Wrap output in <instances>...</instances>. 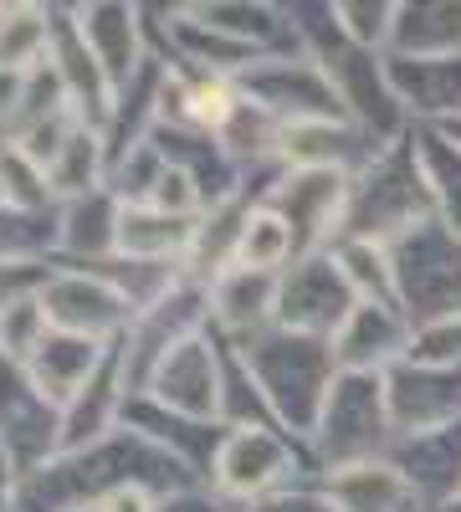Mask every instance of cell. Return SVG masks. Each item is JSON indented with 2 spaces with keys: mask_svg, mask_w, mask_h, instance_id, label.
Masks as SVG:
<instances>
[{
  "mask_svg": "<svg viewBox=\"0 0 461 512\" xmlns=\"http://www.w3.org/2000/svg\"><path fill=\"white\" fill-rule=\"evenodd\" d=\"M390 88L410 128L461 123V52L456 57H390Z\"/></svg>",
  "mask_w": 461,
  "mask_h": 512,
  "instance_id": "20",
  "label": "cell"
},
{
  "mask_svg": "<svg viewBox=\"0 0 461 512\" xmlns=\"http://www.w3.org/2000/svg\"><path fill=\"white\" fill-rule=\"evenodd\" d=\"M154 492H144V487H123V492H113V497H103L93 512H154Z\"/></svg>",
  "mask_w": 461,
  "mask_h": 512,
  "instance_id": "49",
  "label": "cell"
},
{
  "mask_svg": "<svg viewBox=\"0 0 461 512\" xmlns=\"http://www.w3.org/2000/svg\"><path fill=\"white\" fill-rule=\"evenodd\" d=\"M52 333V318L41 308V297H26V303H11L0 313V359L11 364H31V354L47 344Z\"/></svg>",
  "mask_w": 461,
  "mask_h": 512,
  "instance_id": "41",
  "label": "cell"
},
{
  "mask_svg": "<svg viewBox=\"0 0 461 512\" xmlns=\"http://www.w3.org/2000/svg\"><path fill=\"white\" fill-rule=\"evenodd\" d=\"M221 425L226 431H282L262 384L251 379V369L241 364V354L226 344V395H221Z\"/></svg>",
  "mask_w": 461,
  "mask_h": 512,
  "instance_id": "39",
  "label": "cell"
},
{
  "mask_svg": "<svg viewBox=\"0 0 461 512\" xmlns=\"http://www.w3.org/2000/svg\"><path fill=\"white\" fill-rule=\"evenodd\" d=\"M385 461L400 472L421 512H446L461 497V425L426 436H395Z\"/></svg>",
  "mask_w": 461,
  "mask_h": 512,
  "instance_id": "16",
  "label": "cell"
},
{
  "mask_svg": "<svg viewBox=\"0 0 461 512\" xmlns=\"http://www.w3.org/2000/svg\"><path fill=\"white\" fill-rule=\"evenodd\" d=\"M52 62V0H0V72L31 77Z\"/></svg>",
  "mask_w": 461,
  "mask_h": 512,
  "instance_id": "31",
  "label": "cell"
},
{
  "mask_svg": "<svg viewBox=\"0 0 461 512\" xmlns=\"http://www.w3.org/2000/svg\"><path fill=\"white\" fill-rule=\"evenodd\" d=\"M446 512H461V497H456V502H451V507H446Z\"/></svg>",
  "mask_w": 461,
  "mask_h": 512,
  "instance_id": "53",
  "label": "cell"
},
{
  "mask_svg": "<svg viewBox=\"0 0 461 512\" xmlns=\"http://www.w3.org/2000/svg\"><path fill=\"white\" fill-rule=\"evenodd\" d=\"M16 502H21V472L0 456V512H16Z\"/></svg>",
  "mask_w": 461,
  "mask_h": 512,
  "instance_id": "51",
  "label": "cell"
},
{
  "mask_svg": "<svg viewBox=\"0 0 461 512\" xmlns=\"http://www.w3.org/2000/svg\"><path fill=\"white\" fill-rule=\"evenodd\" d=\"M0 456L21 477L62 456V405H52L36 390L26 364L11 359H0Z\"/></svg>",
  "mask_w": 461,
  "mask_h": 512,
  "instance_id": "9",
  "label": "cell"
},
{
  "mask_svg": "<svg viewBox=\"0 0 461 512\" xmlns=\"http://www.w3.org/2000/svg\"><path fill=\"white\" fill-rule=\"evenodd\" d=\"M461 0H395L390 57H456Z\"/></svg>",
  "mask_w": 461,
  "mask_h": 512,
  "instance_id": "28",
  "label": "cell"
},
{
  "mask_svg": "<svg viewBox=\"0 0 461 512\" xmlns=\"http://www.w3.org/2000/svg\"><path fill=\"white\" fill-rule=\"evenodd\" d=\"M123 200L113 190H93L57 205V262L52 267H98L118 256Z\"/></svg>",
  "mask_w": 461,
  "mask_h": 512,
  "instance_id": "23",
  "label": "cell"
},
{
  "mask_svg": "<svg viewBox=\"0 0 461 512\" xmlns=\"http://www.w3.org/2000/svg\"><path fill=\"white\" fill-rule=\"evenodd\" d=\"M441 134H451V144L461 149V123H451V128H441Z\"/></svg>",
  "mask_w": 461,
  "mask_h": 512,
  "instance_id": "52",
  "label": "cell"
},
{
  "mask_svg": "<svg viewBox=\"0 0 461 512\" xmlns=\"http://www.w3.org/2000/svg\"><path fill=\"white\" fill-rule=\"evenodd\" d=\"M292 262H298V241H292L287 221L277 216V210L257 205V210H251V221H246V231H241V251H236V267H246V272H272V277H282V272H287Z\"/></svg>",
  "mask_w": 461,
  "mask_h": 512,
  "instance_id": "37",
  "label": "cell"
},
{
  "mask_svg": "<svg viewBox=\"0 0 461 512\" xmlns=\"http://www.w3.org/2000/svg\"><path fill=\"white\" fill-rule=\"evenodd\" d=\"M410 359H415V364H446V369H461V313L415 328V333H410Z\"/></svg>",
  "mask_w": 461,
  "mask_h": 512,
  "instance_id": "45",
  "label": "cell"
},
{
  "mask_svg": "<svg viewBox=\"0 0 461 512\" xmlns=\"http://www.w3.org/2000/svg\"><path fill=\"white\" fill-rule=\"evenodd\" d=\"M333 21L349 41L369 52H390V31H395V0H333Z\"/></svg>",
  "mask_w": 461,
  "mask_h": 512,
  "instance_id": "44",
  "label": "cell"
},
{
  "mask_svg": "<svg viewBox=\"0 0 461 512\" xmlns=\"http://www.w3.org/2000/svg\"><path fill=\"white\" fill-rule=\"evenodd\" d=\"M385 400H390L395 436H426V431L461 425V369L405 359L385 374Z\"/></svg>",
  "mask_w": 461,
  "mask_h": 512,
  "instance_id": "14",
  "label": "cell"
},
{
  "mask_svg": "<svg viewBox=\"0 0 461 512\" xmlns=\"http://www.w3.org/2000/svg\"><path fill=\"white\" fill-rule=\"evenodd\" d=\"M77 128H82V118H77L72 108H62V113H47V118H31V123L11 128L6 144H16V149H21L26 159H36L41 169H52V164H57V154L72 144Z\"/></svg>",
  "mask_w": 461,
  "mask_h": 512,
  "instance_id": "43",
  "label": "cell"
},
{
  "mask_svg": "<svg viewBox=\"0 0 461 512\" xmlns=\"http://www.w3.org/2000/svg\"><path fill=\"white\" fill-rule=\"evenodd\" d=\"M0 200L16 210H57L52 175L36 159H26L16 144H0Z\"/></svg>",
  "mask_w": 461,
  "mask_h": 512,
  "instance_id": "40",
  "label": "cell"
},
{
  "mask_svg": "<svg viewBox=\"0 0 461 512\" xmlns=\"http://www.w3.org/2000/svg\"><path fill=\"white\" fill-rule=\"evenodd\" d=\"M190 241H195V221L164 216V210H154V205H123V221H118V256H139V262L185 267Z\"/></svg>",
  "mask_w": 461,
  "mask_h": 512,
  "instance_id": "32",
  "label": "cell"
},
{
  "mask_svg": "<svg viewBox=\"0 0 461 512\" xmlns=\"http://www.w3.org/2000/svg\"><path fill=\"white\" fill-rule=\"evenodd\" d=\"M267 328H277V277L246 267L221 272L211 282V333H221L226 344H246Z\"/></svg>",
  "mask_w": 461,
  "mask_h": 512,
  "instance_id": "26",
  "label": "cell"
},
{
  "mask_svg": "<svg viewBox=\"0 0 461 512\" xmlns=\"http://www.w3.org/2000/svg\"><path fill=\"white\" fill-rule=\"evenodd\" d=\"M72 16H77L82 41L93 47L98 67L108 72L113 93L129 88V77L154 57L149 26H144V6H139V0H72Z\"/></svg>",
  "mask_w": 461,
  "mask_h": 512,
  "instance_id": "15",
  "label": "cell"
},
{
  "mask_svg": "<svg viewBox=\"0 0 461 512\" xmlns=\"http://www.w3.org/2000/svg\"><path fill=\"white\" fill-rule=\"evenodd\" d=\"M190 16L226 31V36H236V41H246V47H257V52L298 47L282 0H190Z\"/></svg>",
  "mask_w": 461,
  "mask_h": 512,
  "instance_id": "29",
  "label": "cell"
},
{
  "mask_svg": "<svg viewBox=\"0 0 461 512\" xmlns=\"http://www.w3.org/2000/svg\"><path fill=\"white\" fill-rule=\"evenodd\" d=\"M333 262H339L344 282L354 287L359 303H395V262H390V246H374V241H339L333 246ZM400 308V303H395Z\"/></svg>",
  "mask_w": 461,
  "mask_h": 512,
  "instance_id": "38",
  "label": "cell"
},
{
  "mask_svg": "<svg viewBox=\"0 0 461 512\" xmlns=\"http://www.w3.org/2000/svg\"><path fill=\"white\" fill-rule=\"evenodd\" d=\"M303 482H318L303 441H292L287 431H226L205 487L221 492L236 512H246V507H257L287 487H303Z\"/></svg>",
  "mask_w": 461,
  "mask_h": 512,
  "instance_id": "5",
  "label": "cell"
},
{
  "mask_svg": "<svg viewBox=\"0 0 461 512\" xmlns=\"http://www.w3.org/2000/svg\"><path fill=\"white\" fill-rule=\"evenodd\" d=\"M164 169H170V159H164V154L154 149V139H149V144H139L134 154H123V159L108 169V190H113L123 205H149L154 190H159V180H164Z\"/></svg>",
  "mask_w": 461,
  "mask_h": 512,
  "instance_id": "42",
  "label": "cell"
},
{
  "mask_svg": "<svg viewBox=\"0 0 461 512\" xmlns=\"http://www.w3.org/2000/svg\"><path fill=\"white\" fill-rule=\"evenodd\" d=\"M211 333V287L185 277L170 297H164L159 308H149L144 318L129 323V333L118 338L123 344V364H129V384L134 395L149 384V374L170 359L180 344H190V338Z\"/></svg>",
  "mask_w": 461,
  "mask_h": 512,
  "instance_id": "10",
  "label": "cell"
},
{
  "mask_svg": "<svg viewBox=\"0 0 461 512\" xmlns=\"http://www.w3.org/2000/svg\"><path fill=\"white\" fill-rule=\"evenodd\" d=\"M123 425L139 436H149L159 451H170L175 461H185L200 482H211V466H216V451L226 441V425H205V420H185L175 410H164L159 400L149 395H129L123 405Z\"/></svg>",
  "mask_w": 461,
  "mask_h": 512,
  "instance_id": "24",
  "label": "cell"
},
{
  "mask_svg": "<svg viewBox=\"0 0 461 512\" xmlns=\"http://www.w3.org/2000/svg\"><path fill=\"white\" fill-rule=\"evenodd\" d=\"M277 175H282V169L251 175L241 195H231V200L211 205V210H205V216L195 221V241H190V256H185V277H195V282L211 287L221 272H231V267H236L241 231H246V221H251V210H257V205L267 200V185H272Z\"/></svg>",
  "mask_w": 461,
  "mask_h": 512,
  "instance_id": "19",
  "label": "cell"
},
{
  "mask_svg": "<svg viewBox=\"0 0 461 512\" xmlns=\"http://www.w3.org/2000/svg\"><path fill=\"white\" fill-rule=\"evenodd\" d=\"M0 262H57V210H16L0 200Z\"/></svg>",
  "mask_w": 461,
  "mask_h": 512,
  "instance_id": "36",
  "label": "cell"
},
{
  "mask_svg": "<svg viewBox=\"0 0 461 512\" xmlns=\"http://www.w3.org/2000/svg\"><path fill=\"white\" fill-rule=\"evenodd\" d=\"M149 139H154V149L170 159L175 169H185V175L200 185L205 210L221 205V200H231V195H241L246 180H251L246 169L226 154V144H221L216 134H195V128H170V123H159Z\"/></svg>",
  "mask_w": 461,
  "mask_h": 512,
  "instance_id": "25",
  "label": "cell"
},
{
  "mask_svg": "<svg viewBox=\"0 0 461 512\" xmlns=\"http://www.w3.org/2000/svg\"><path fill=\"white\" fill-rule=\"evenodd\" d=\"M47 67L57 72L72 113L88 123V128H103L108 113H113V82H108V72L98 67L93 47L82 41L72 6H57V0H52V62H47Z\"/></svg>",
  "mask_w": 461,
  "mask_h": 512,
  "instance_id": "18",
  "label": "cell"
},
{
  "mask_svg": "<svg viewBox=\"0 0 461 512\" xmlns=\"http://www.w3.org/2000/svg\"><path fill=\"white\" fill-rule=\"evenodd\" d=\"M129 395H134V384H129V364H123V344H113L103 369L88 379V390L62 405V451H82V446L108 441L123 425Z\"/></svg>",
  "mask_w": 461,
  "mask_h": 512,
  "instance_id": "21",
  "label": "cell"
},
{
  "mask_svg": "<svg viewBox=\"0 0 461 512\" xmlns=\"http://www.w3.org/2000/svg\"><path fill=\"white\" fill-rule=\"evenodd\" d=\"M410 139H415V154H421V169H426L431 216L461 236V149L441 128H410Z\"/></svg>",
  "mask_w": 461,
  "mask_h": 512,
  "instance_id": "34",
  "label": "cell"
},
{
  "mask_svg": "<svg viewBox=\"0 0 461 512\" xmlns=\"http://www.w3.org/2000/svg\"><path fill=\"white\" fill-rule=\"evenodd\" d=\"M139 395L159 400L164 410H175L185 420L221 425V395H226V338L221 333H200L190 344H180L164 359Z\"/></svg>",
  "mask_w": 461,
  "mask_h": 512,
  "instance_id": "12",
  "label": "cell"
},
{
  "mask_svg": "<svg viewBox=\"0 0 461 512\" xmlns=\"http://www.w3.org/2000/svg\"><path fill=\"white\" fill-rule=\"evenodd\" d=\"M52 267L47 262H0V313L11 303H26V297H41Z\"/></svg>",
  "mask_w": 461,
  "mask_h": 512,
  "instance_id": "46",
  "label": "cell"
},
{
  "mask_svg": "<svg viewBox=\"0 0 461 512\" xmlns=\"http://www.w3.org/2000/svg\"><path fill=\"white\" fill-rule=\"evenodd\" d=\"M395 446V420L385 400V379L380 374H339L328 390V405L308 436L313 472H349V466L385 461Z\"/></svg>",
  "mask_w": 461,
  "mask_h": 512,
  "instance_id": "4",
  "label": "cell"
},
{
  "mask_svg": "<svg viewBox=\"0 0 461 512\" xmlns=\"http://www.w3.org/2000/svg\"><path fill=\"white\" fill-rule=\"evenodd\" d=\"M436 221L431 216V190H426V169L415 154V139H395L380 149V159H369L354 185H349V216L339 241H374V246H395L405 231Z\"/></svg>",
  "mask_w": 461,
  "mask_h": 512,
  "instance_id": "3",
  "label": "cell"
},
{
  "mask_svg": "<svg viewBox=\"0 0 461 512\" xmlns=\"http://www.w3.org/2000/svg\"><path fill=\"white\" fill-rule=\"evenodd\" d=\"M154 512H236V507H231L221 492H211L205 482H195V487H180V492H170V497H159Z\"/></svg>",
  "mask_w": 461,
  "mask_h": 512,
  "instance_id": "48",
  "label": "cell"
},
{
  "mask_svg": "<svg viewBox=\"0 0 461 512\" xmlns=\"http://www.w3.org/2000/svg\"><path fill=\"white\" fill-rule=\"evenodd\" d=\"M241 354V364L251 369V379L262 384V395L277 415V425L303 441L313 436V425L328 405V390L339 379V359H333V344L328 338H308V333H287V328H267L246 344H231Z\"/></svg>",
  "mask_w": 461,
  "mask_h": 512,
  "instance_id": "2",
  "label": "cell"
},
{
  "mask_svg": "<svg viewBox=\"0 0 461 512\" xmlns=\"http://www.w3.org/2000/svg\"><path fill=\"white\" fill-rule=\"evenodd\" d=\"M246 512H333V502H328V492L318 482H303V487H287V492L246 507Z\"/></svg>",
  "mask_w": 461,
  "mask_h": 512,
  "instance_id": "47",
  "label": "cell"
},
{
  "mask_svg": "<svg viewBox=\"0 0 461 512\" xmlns=\"http://www.w3.org/2000/svg\"><path fill=\"white\" fill-rule=\"evenodd\" d=\"M287 26L298 36V47L328 72L333 93H339L349 123H359L364 134L380 144H395L410 134V118L390 88V52H369L359 41H349L333 21V0H282Z\"/></svg>",
  "mask_w": 461,
  "mask_h": 512,
  "instance_id": "1",
  "label": "cell"
},
{
  "mask_svg": "<svg viewBox=\"0 0 461 512\" xmlns=\"http://www.w3.org/2000/svg\"><path fill=\"white\" fill-rule=\"evenodd\" d=\"M374 134H364L349 118H323V123H292L282 128V169H339V175H359L369 159H380Z\"/></svg>",
  "mask_w": 461,
  "mask_h": 512,
  "instance_id": "22",
  "label": "cell"
},
{
  "mask_svg": "<svg viewBox=\"0 0 461 512\" xmlns=\"http://www.w3.org/2000/svg\"><path fill=\"white\" fill-rule=\"evenodd\" d=\"M318 487L328 492L333 512H421L390 461H369V466H349V472H328V477H318Z\"/></svg>",
  "mask_w": 461,
  "mask_h": 512,
  "instance_id": "30",
  "label": "cell"
},
{
  "mask_svg": "<svg viewBox=\"0 0 461 512\" xmlns=\"http://www.w3.org/2000/svg\"><path fill=\"white\" fill-rule=\"evenodd\" d=\"M41 308H47L57 333H77V338H93V344H118L134 323L103 277L77 267H52L47 287H41Z\"/></svg>",
  "mask_w": 461,
  "mask_h": 512,
  "instance_id": "13",
  "label": "cell"
},
{
  "mask_svg": "<svg viewBox=\"0 0 461 512\" xmlns=\"http://www.w3.org/2000/svg\"><path fill=\"white\" fill-rule=\"evenodd\" d=\"M0 144H6V128H0Z\"/></svg>",
  "mask_w": 461,
  "mask_h": 512,
  "instance_id": "54",
  "label": "cell"
},
{
  "mask_svg": "<svg viewBox=\"0 0 461 512\" xmlns=\"http://www.w3.org/2000/svg\"><path fill=\"white\" fill-rule=\"evenodd\" d=\"M77 272H93L103 277L118 303L129 308V318H144L149 308H159L180 282H185V267H170V262H139V256H108L98 267H77Z\"/></svg>",
  "mask_w": 461,
  "mask_h": 512,
  "instance_id": "33",
  "label": "cell"
},
{
  "mask_svg": "<svg viewBox=\"0 0 461 512\" xmlns=\"http://www.w3.org/2000/svg\"><path fill=\"white\" fill-rule=\"evenodd\" d=\"M236 93L246 103H257L262 113H272L282 128H292V123H323V118H349L339 93H333L328 72L303 47L267 52L246 77H236Z\"/></svg>",
  "mask_w": 461,
  "mask_h": 512,
  "instance_id": "7",
  "label": "cell"
},
{
  "mask_svg": "<svg viewBox=\"0 0 461 512\" xmlns=\"http://www.w3.org/2000/svg\"><path fill=\"white\" fill-rule=\"evenodd\" d=\"M113 344H93V338H77V333H47V344H41L26 364V374L36 379V390L47 395L52 405H67L72 395L88 390V379L103 369Z\"/></svg>",
  "mask_w": 461,
  "mask_h": 512,
  "instance_id": "27",
  "label": "cell"
},
{
  "mask_svg": "<svg viewBox=\"0 0 461 512\" xmlns=\"http://www.w3.org/2000/svg\"><path fill=\"white\" fill-rule=\"evenodd\" d=\"M21 88H26V77L0 72V128H6V123L16 118V108H21Z\"/></svg>",
  "mask_w": 461,
  "mask_h": 512,
  "instance_id": "50",
  "label": "cell"
},
{
  "mask_svg": "<svg viewBox=\"0 0 461 512\" xmlns=\"http://www.w3.org/2000/svg\"><path fill=\"white\" fill-rule=\"evenodd\" d=\"M349 185L354 175H339V169H282L267 185L262 205L287 221L298 256H313V251L339 246L344 216H349Z\"/></svg>",
  "mask_w": 461,
  "mask_h": 512,
  "instance_id": "8",
  "label": "cell"
},
{
  "mask_svg": "<svg viewBox=\"0 0 461 512\" xmlns=\"http://www.w3.org/2000/svg\"><path fill=\"white\" fill-rule=\"evenodd\" d=\"M47 175H52L57 205L62 200H77V195H93V190H108V144H103V134L82 123Z\"/></svg>",
  "mask_w": 461,
  "mask_h": 512,
  "instance_id": "35",
  "label": "cell"
},
{
  "mask_svg": "<svg viewBox=\"0 0 461 512\" xmlns=\"http://www.w3.org/2000/svg\"><path fill=\"white\" fill-rule=\"evenodd\" d=\"M395 262V303L410 318V328L461 313V236L441 221H426L405 231L390 246Z\"/></svg>",
  "mask_w": 461,
  "mask_h": 512,
  "instance_id": "6",
  "label": "cell"
},
{
  "mask_svg": "<svg viewBox=\"0 0 461 512\" xmlns=\"http://www.w3.org/2000/svg\"><path fill=\"white\" fill-rule=\"evenodd\" d=\"M410 318L395 303H359L344 328L333 333V359L344 374H390L410 359Z\"/></svg>",
  "mask_w": 461,
  "mask_h": 512,
  "instance_id": "17",
  "label": "cell"
},
{
  "mask_svg": "<svg viewBox=\"0 0 461 512\" xmlns=\"http://www.w3.org/2000/svg\"><path fill=\"white\" fill-rule=\"evenodd\" d=\"M359 308L354 287L344 282L333 251H313L298 256L282 277H277V328L287 333H308V338H328L344 328V318Z\"/></svg>",
  "mask_w": 461,
  "mask_h": 512,
  "instance_id": "11",
  "label": "cell"
}]
</instances>
